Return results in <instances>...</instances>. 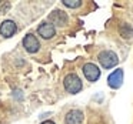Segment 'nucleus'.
Masks as SVG:
<instances>
[{
	"label": "nucleus",
	"instance_id": "11",
	"mask_svg": "<svg viewBox=\"0 0 133 124\" xmlns=\"http://www.w3.org/2000/svg\"><path fill=\"white\" fill-rule=\"evenodd\" d=\"M62 3L66 7H69V9H77V7H80L82 4H83L80 0H63Z\"/></svg>",
	"mask_w": 133,
	"mask_h": 124
},
{
	"label": "nucleus",
	"instance_id": "5",
	"mask_svg": "<svg viewBox=\"0 0 133 124\" xmlns=\"http://www.w3.org/2000/svg\"><path fill=\"white\" fill-rule=\"evenodd\" d=\"M49 19H50V21H52L53 26L56 24V26H60V27L66 26L67 21H69V16H67V13H64L63 10H60V9L53 10V12L49 14Z\"/></svg>",
	"mask_w": 133,
	"mask_h": 124
},
{
	"label": "nucleus",
	"instance_id": "1",
	"mask_svg": "<svg viewBox=\"0 0 133 124\" xmlns=\"http://www.w3.org/2000/svg\"><path fill=\"white\" fill-rule=\"evenodd\" d=\"M63 86H64V90L70 94H77L83 89V83H82L80 77L75 73H69L63 78Z\"/></svg>",
	"mask_w": 133,
	"mask_h": 124
},
{
	"label": "nucleus",
	"instance_id": "7",
	"mask_svg": "<svg viewBox=\"0 0 133 124\" xmlns=\"http://www.w3.org/2000/svg\"><path fill=\"white\" fill-rule=\"evenodd\" d=\"M83 118H84V114L82 110L73 108L64 115V124H82Z\"/></svg>",
	"mask_w": 133,
	"mask_h": 124
},
{
	"label": "nucleus",
	"instance_id": "12",
	"mask_svg": "<svg viewBox=\"0 0 133 124\" xmlns=\"http://www.w3.org/2000/svg\"><path fill=\"white\" fill-rule=\"evenodd\" d=\"M10 7H12V3H10V2H0V16L6 14L10 10Z\"/></svg>",
	"mask_w": 133,
	"mask_h": 124
},
{
	"label": "nucleus",
	"instance_id": "10",
	"mask_svg": "<svg viewBox=\"0 0 133 124\" xmlns=\"http://www.w3.org/2000/svg\"><path fill=\"white\" fill-rule=\"evenodd\" d=\"M119 32H120L122 37H124V39H132L133 37V29H132V26H129V24H126V23L120 24Z\"/></svg>",
	"mask_w": 133,
	"mask_h": 124
},
{
	"label": "nucleus",
	"instance_id": "3",
	"mask_svg": "<svg viewBox=\"0 0 133 124\" xmlns=\"http://www.w3.org/2000/svg\"><path fill=\"white\" fill-rule=\"evenodd\" d=\"M82 70H83V74H84V77H86V80L90 81V83L97 81L99 77H100V69H99L95 63H86Z\"/></svg>",
	"mask_w": 133,
	"mask_h": 124
},
{
	"label": "nucleus",
	"instance_id": "13",
	"mask_svg": "<svg viewBox=\"0 0 133 124\" xmlns=\"http://www.w3.org/2000/svg\"><path fill=\"white\" fill-rule=\"evenodd\" d=\"M40 124H56V123L52 121V120H46V121H43V123H40Z\"/></svg>",
	"mask_w": 133,
	"mask_h": 124
},
{
	"label": "nucleus",
	"instance_id": "2",
	"mask_svg": "<svg viewBox=\"0 0 133 124\" xmlns=\"http://www.w3.org/2000/svg\"><path fill=\"white\" fill-rule=\"evenodd\" d=\"M97 60L102 64V67H104V69H113L119 63L117 54L115 52H112V50H104V52H102L97 56Z\"/></svg>",
	"mask_w": 133,
	"mask_h": 124
},
{
	"label": "nucleus",
	"instance_id": "8",
	"mask_svg": "<svg viewBox=\"0 0 133 124\" xmlns=\"http://www.w3.org/2000/svg\"><path fill=\"white\" fill-rule=\"evenodd\" d=\"M16 32H17V26H16V23L13 20H4L0 24V34L3 37L9 39L12 36H15Z\"/></svg>",
	"mask_w": 133,
	"mask_h": 124
},
{
	"label": "nucleus",
	"instance_id": "6",
	"mask_svg": "<svg viewBox=\"0 0 133 124\" xmlns=\"http://www.w3.org/2000/svg\"><path fill=\"white\" fill-rule=\"evenodd\" d=\"M37 33H39V36H40L42 39H44V40H50V39L56 34V27L53 26L52 23L43 21V23L39 24Z\"/></svg>",
	"mask_w": 133,
	"mask_h": 124
},
{
	"label": "nucleus",
	"instance_id": "9",
	"mask_svg": "<svg viewBox=\"0 0 133 124\" xmlns=\"http://www.w3.org/2000/svg\"><path fill=\"white\" fill-rule=\"evenodd\" d=\"M122 83H123V70L122 69L115 70L107 77V84H109L110 89H119L122 86Z\"/></svg>",
	"mask_w": 133,
	"mask_h": 124
},
{
	"label": "nucleus",
	"instance_id": "4",
	"mask_svg": "<svg viewBox=\"0 0 133 124\" xmlns=\"http://www.w3.org/2000/svg\"><path fill=\"white\" fill-rule=\"evenodd\" d=\"M23 47L26 49L27 53H32L33 54V53H37L40 50V43H39L37 37L33 33H29L23 39Z\"/></svg>",
	"mask_w": 133,
	"mask_h": 124
}]
</instances>
